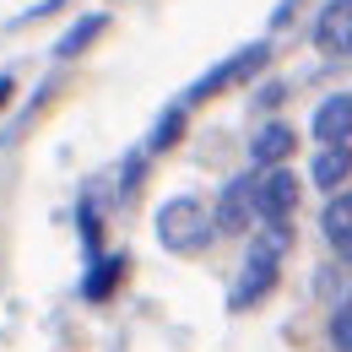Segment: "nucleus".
<instances>
[{"label":"nucleus","instance_id":"1","mask_svg":"<svg viewBox=\"0 0 352 352\" xmlns=\"http://www.w3.org/2000/svg\"><path fill=\"white\" fill-rule=\"evenodd\" d=\"M287 244H293V228L287 222H265L261 233L250 239V255H244V271H239V282H233V309H250L255 298H265L271 287H276V261L287 255Z\"/></svg>","mask_w":352,"mask_h":352},{"label":"nucleus","instance_id":"2","mask_svg":"<svg viewBox=\"0 0 352 352\" xmlns=\"http://www.w3.org/2000/svg\"><path fill=\"white\" fill-rule=\"evenodd\" d=\"M212 212L195 201V195H179V201H163L157 212V244L174 250V255H201L212 244Z\"/></svg>","mask_w":352,"mask_h":352},{"label":"nucleus","instance_id":"3","mask_svg":"<svg viewBox=\"0 0 352 352\" xmlns=\"http://www.w3.org/2000/svg\"><path fill=\"white\" fill-rule=\"evenodd\" d=\"M265 60H271V49L265 44H244L239 54H228L222 65H212L195 87L184 92V103H206V98H217L222 87H239V82H250V76H261L265 71Z\"/></svg>","mask_w":352,"mask_h":352},{"label":"nucleus","instance_id":"4","mask_svg":"<svg viewBox=\"0 0 352 352\" xmlns=\"http://www.w3.org/2000/svg\"><path fill=\"white\" fill-rule=\"evenodd\" d=\"M255 179V217L261 222H287L293 212H298V179H293V168H261Z\"/></svg>","mask_w":352,"mask_h":352},{"label":"nucleus","instance_id":"5","mask_svg":"<svg viewBox=\"0 0 352 352\" xmlns=\"http://www.w3.org/2000/svg\"><path fill=\"white\" fill-rule=\"evenodd\" d=\"M250 217H255V179L239 174V179H228L217 212H212V228H217V233H250V228H255Z\"/></svg>","mask_w":352,"mask_h":352},{"label":"nucleus","instance_id":"6","mask_svg":"<svg viewBox=\"0 0 352 352\" xmlns=\"http://www.w3.org/2000/svg\"><path fill=\"white\" fill-rule=\"evenodd\" d=\"M314 49L320 54H352V0H325V11L314 16Z\"/></svg>","mask_w":352,"mask_h":352},{"label":"nucleus","instance_id":"7","mask_svg":"<svg viewBox=\"0 0 352 352\" xmlns=\"http://www.w3.org/2000/svg\"><path fill=\"white\" fill-rule=\"evenodd\" d=\"M309 131L320 135V146H347V141H352V92H336V98H325V103L314 109Z\"/></svg>","mask_w":352,"mask_h":352},{"label":"nucleus","instance_id":"8","mask_svg":"<svg viewBox=\"0 0 352 352\" xmlns=\"http://www.w3.org/2000/svg\"><path fill=\"white\" fill-rule=\"evenodd\" d=\"M293 141H298L293 125H265V131L250 141V157H255L261 168H276V163H287V157H293Z\"/></svg>","mask_w":352,"mask_h":352},{"label":"nucleus","instance_id":"9","mask_svg":"<svg viewBox=\"0 0 352 352\" xmlns=\"http://www.w3.org/2000/svg\"><path fill=\"white\" fill-rule=\"evenodd\" d=\"M325 239H331V250L342 255V261H352V195H336L331 206H325Z\"/></svg>","mask_w":352,"mask_h":352},{"label":"nucleus","instance_id":"10","mask_svg":"<svg viewBox=\"0 0 352 352\" xmlns=\"http://www.w3.org/2000/svg\"><path fill=\"white\" fill-rule=\"evenodd\" d=\"M347 174H352V152H347V146H320L314 163H309V179H314L320 190H336Z\"/></svg>","mask_w":352,"mask_h":352},{"label":"nucleus","instance_id":"11","mask_svg":"<svg viewBox=\"0 0 352 352\" xmlns=\"http://www.w3.org/2000/svg\"><path fill=\"white\" fill-rule=\"evenodd\" d=\"M103 28H109V16H82V22H76V28H71V33L54 44V54H60V60H76V54H82V49H87L98 33H103Z\"/></svg>","mask_w":352,"mask_h":352},{"label":"nucleus","instance_id":"12","mask_svg":"<svg viewBox=\"0 0 352 352\" xmlns=\"http://www.w3.org/2000/svg\"><path fill=\"white\" fill-rule=\"evenodd\" d=\"M120 271H125V261L120 255H109V261H92V276H87V298H109L114 293V282H120Z\"/></svg>","mask_w":352,"mask_h":352},{"label":"nucleus","instance_id":"13","mask_svg":"<svg viewBox=\"0 0 352 352\" xmlns=\"http://www.w3.org/2000/svg\"><path fill=\"white\" fill-rule=\"evenodd\" d=\"M179 131H184V103H179V109H168V114L152 125V135H146V152H168V146L179 141Z\"/></svg>","mask_w":352,"mask_h":352},{"label":"nucleus","instance_id":"14","mask_svg":"<svg viewBox=\"0 0 352 352\" xmlns=\"http://www.w3.org/2000/svg\"><path fill=\"white\" fill-rule=\"evenodd\" d=\"M331 342H336V352H352V298H342L331 314Z\"/></svg>","mask_w":352,"mask_h":352},{"label":"nucleus","instance_id":"15","mask_svg":"<svg viewBox=\"0 0 352 352\" xmlns=\"http://www.w3.org/2000/svg\"><path fill=\"white\" fill-rule=\"evenodd\" d=\"M60 6H65V0H38L33 11H22V22H33V16H49V11H60Z\"/></svg>","mask_w":352,"mask_h":352},{"label":"nucleus","instance_id":"16","mask_svg":"<svg viewBox=\"0 0 352 352\" xmlns=\"http://www.w3.org/2000/svg\"><path fill=\"white\" fill-rule=\"evenodd\" d=\"M11 92H16V82H11V76H0V109L11 103Z\"/></svg>","mask_w":352,"mask_h":352}]
</instances>
